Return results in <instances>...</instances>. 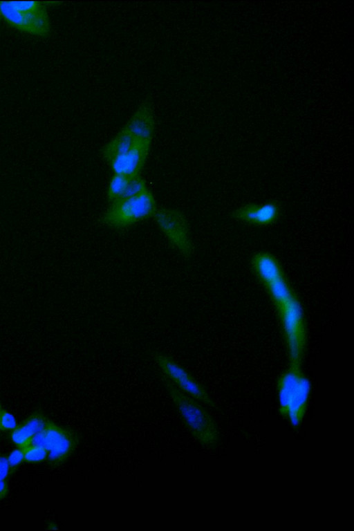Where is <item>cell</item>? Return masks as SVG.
<instances>
[{"label": "cell", "mask_w": 354, "mask_h": 531, "mask_svg": "<svg viewBox=\"0 0 354 531\" xmlns=\"http://www.w3.org/2000/svg\"><path fill=\"white\" fill-rule=\"evenodd\" d=\"M255 274L275 305L286 340L289 364L301 366L306 344V330L301 306L290 286L277 259L261 252L252 259Z\"/></svg>", "instance_id": "1"}, {"label": "cell", "mask_w": 354, "mask_h": 531, "mask_svg": "<svg viewBox=\"0 0 354 531\" xmlns=\"http://www.w3.org/2000/svg\"><path fill=\"white\" fill-rule=\"evenodd\" d=\"M167 391L192 436L203 446L214 447L218 429L211 415L198 400L183 393L164 378Z\"/></svg>", "instance_id": "2"}, {"label": "cell", "mask_w": 354, "mask_h": 531, "mask_svg": "<svg viewBox=\"0 0 354 531\" xmlns=\"http://www.w3.org/2000/svg\"><path fill=\"white\" fill-rule=\"evenodd\" d=\"M0 12L5 20L22 32L46 37L50 21L44 5L37 1H0Z\"/></svg>", "instance_id": "3"}, {"label": "cell", "mask_w": 354, "mask_h": 531, "mask_svg": "<svg viewBox=\"0 0 354 531\" xmlns=\"http://www.w3.org/2000/svg\"><path fill=\"white\" fill-rule=\"evenodd\" d=\"M156 209L155 198L147 189L138 196L111 203L102 221L113 228L125 227L153 216Z\"/></svg>", "instance_id": "4"}, {"label": "cell", "mask_w": 354, "mask_h": 531, "mask_svg": "<svg viewBox=\"0 0 354 531\" xmlns=\"http://www.w3.org/2000/svg\"><path fill=\"white\" fill-rule=\"evenodd\" d=\"M156 223L171 245L185 258L189 257L194 250L193 243L185 215L173 209H157L154 214Z\"/></svg>", "instance_id": "5"}, {"label": "cell", "mask_w": 354, "mask_h": 531, "mask_svg": "<svg viewBox=\"0 0 354 531\" xmlns=\"http://www.w3.org/2000/svg\"><path fill=\"white\" fill-rule=\"evenodd\" d=\"M154 360L164 375L176 388L207 405L213 402L206 390L195 380L191 373L173 357L165 353H156Z\"/></svg>", "instance_id": "6"}, {"label": "cell", "mask_w": 354, "mask_h": 531, "mask_svg": "<svg viewBox=\"0 0 354 531\" xmlns=\"http://www.w3.org/2000/svg\"><path fill=\"white\" fill-rule=\"evenodd\" d=\"M44 445L47 460L52 465L64 463L74 452L77 444V435L72 430L48 419L44 428Z\"/></svg>", "instance_id": "7"}, {"label": "cell", "mask_w": 354, "mask_h": 531, "mask_svg": "<svg viewBox=\"0 0 354 531\" xmlns=\"http://www.w3.org/2000/svg\"><path fill=\"white\" fill-rule=\"evenodd\" d=\"M151 142L136 140L126 153L109 162L114 174L129 178L139 176L147 160Z\"/></svg>", "instance_id": "8"}, {"label": "cell", "mask_w": 354, "mask_h": 531, "mask_svg": "<svg viewBox=\"0 0 354 531\" xmlns=\"http://www.w3.org/2000/svg\"><path fill=\"white\" fill-rule=\"evenodd\" d=\"M310 389V382L304 375L294 389L282 402H279L281 413L289 420L293 427H298L303 420L307 408Z\"/></svg>", "instance_id": "9"}, {"label": "cell", "mask_w": 354, "mask_h": 531, "mask_svg": "<svg viewBox=\"0 0 354 531\" xmlns=\"http://www.w3.org/2000/svg\"><path fill=\"white\" fill-rule=\"evenodd\" d=\"M233 215L236 219L248 224L269 225L279 218L280 207L274 201L263 204H248L234 210Z\"/></svg>", "instance_id": "10"}, {"label": "cell", "mask_w": 354, "mask_h": 531, "mask_svg": "<svg viewBox=\"0 0 354 531\" xmlns=\"http://www.w3.org/2000/svg\"><path fill=\"white\" fill-rule=\"evenodd\" d=\"M123 128L136 140L151 142L154 132V117L151 102H144Z\"/></svg>", "instance_id": "11"}, {"label": "cell", "mask_w": 354, "mask_h": 531, "mask_svg": "<svg viewBox=\"0 0 354 531\" xmlns=\"http://www.w3.org/2000/svg\"><path fill=\"white\" fill-rule=\"evenodd\" d=\"M47 421L42 413L32 414L12 431L11 440L17 447H25L35 434L45 428Z\"/></svg>", "instance_id": "12"}, {"label": "cell", "mask_w": 354, "mask_h": 531, "mask_svg": "<svg viewBox=\"0 0 354 531\" xmlns=\"http://www.w3.org/2000/svg\"><path fill=\"white\" fill-rule=\"evenodd\" d=\"M135 138L124 128L106 144L101 150L102 158L108 162L128 151L135 144Z\"/></svg>", "instance_id": "13"}, {"label": "cell", "mask_w": 354, "mask_h": 531, "mask_svg": "<svg viewBox=\"0 0 354 531\" xmlns=\"http://www.w3.org/2000/svg\"><path fill=\"white\" fill-rule=\"evenodd\" d=\"M129 180V178L126 176L113 174L107 190V198L111 203L122 198Z\"/></svg>", "instance_id": "14"}, {"label": "cell", "mask_w": 354, "mask_h": 531, "mask_svg": "<svg viewBox=\"0 0 354 531\" xmlns=\"http://www.w3.org/2000/svg\"><path fill=\"white\" fill-rule=\"evenodd\" d=\"M147 190L146 182L140 175L131 178L120 199L138 196Z\"/></svg>", "instance_id": "15"}, {"label": "cell", "mask_w": 354, "mask_h": 531, "mask_svg": "<svg viewBox=\"0 0 354 531\" xmlns=\"http://www.w3.org/2000/svg\"><path fill=\"white\" fill-rule=\"evenodd\" d=\"M24 449V460L40 462L47 458L48 451L42 447L27 446Z\"/></svg>", "instance_id": "16"}, {"label": "cell", "mask_w": 354, "mask_h": 531, "mask_svg": "<svg viewBox=\"0 0 354 531\" xmlns=\"http://www.w3.org/2000/svg\"><path fill=\"white\" fill-rule=\"evenodd\" d=\"M17 427L15 417L3 409L0 415V431H12Z\"/></svg>", "instance_id": "17"}, {"label": "cell", "mask_w": 354, "mask_h": 531, "mask_svg": "<svg viewBox=\"0 0 354 531\" xmlns=\"http://www.w3.org/2000/svg\"><path fill=\"white\" fill-rule=\"evenodd\" d=\"M7 458L11 472L24 460V449L17 447V449L12 451Z\"/></svg>", "instance_id": "18"}, {"label": "cell", "mask_w": 354, "mask_h": 531, "mask_svg": "<svg viewBox=\"0 0 354 531\" xmlns=\"http://www.w3.org/2000/svg\"><path fill=\"white\" fill-rule=\"evenodd\" d=\"M10 473V469L8 462V458L0 455V481L5 480Z\"/></svg>", "instance_id": "19"}, {"label": "cell", "mask_w": 354, "mask_h": 531, "mask_svg": "<svg viewBox=\"0 0 354 531\" xmlns=\"http://www.w3.org/2000/svg\"><path fill=\"white\" fill-rule=\"evenodd\" d=\"M44 429L35 434L26 446L42 447L44 445Z\"/></svg>", "instance_id": "20"}, {"label": "cell", "mask_w": 354, "mask_h": 531, "mask_svg": "<svg viewBox=\"0 0 354 531\" xmlns=\"http://www.w3.org/2000/svg\"><path fill=\"white\" fill-rule=\"evenodd\" d=\"M8 493V485L5 481H0V501L6 498Z\"/></svg>", "instance_id": "21"}, {"label": "cell", "mask_w": 354, "mask_h": 531, "mask_svg": "<svg viewBox=\"0 0 354 531\" xmlns=\"http://www.w3.org/2000/svg\"><path fill=\"white\" fill-rule=\"evenodd\" d=\"M3 409L2 408V407H1V404H0V415H1V411H3Z\"/></svg>", "instance_id": "22"}, {"label": "cell", "mask_w": 354, "mask_h": 531, "mask_svg": "<svg viewBox=\"0 0 354 531\" xmlns=\"http://www.w3.org/2000/svg\"><path fill=\"white\" fill-rule=\"evenodd\" d=\"M0 15H1V12H0Z\"/></svg>", "instance_id": "23"}]
</instances>
